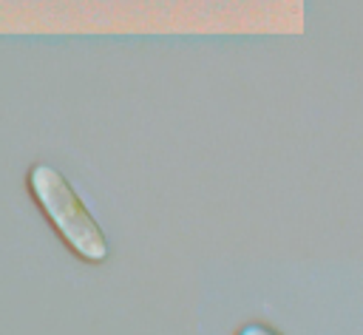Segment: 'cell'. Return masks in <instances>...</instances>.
Segmentation results:
<instances>
[{"label": "cell", "instance_id": "2", "mask_svg": "<svg viewBox=\"0 0 363 335\" xmlns=\"http://www.w3.org/2000/svg\"><path fill=\"white\" fill-rule=\"evenodd\" d=\"M235 335H278V332H272V329L264 326V324H244Z\"/></svg>", "mask_w": 363, "mask_h": 335}, {"label": "cell", "instance_id": "1", "mask_svg": "<svg viewBox=\"0 0 363 335\" xmlns=\"http://www.w3.org/2000/svg\"><path fill=\"white\" fill-rule=\"evenodd\" d=\"M28 187H31V196L40 204L43 216L51 221V227L60 233V238L82 261L99 264L108 258L111 247H108L102 227L96 224V219L82 204L79 193L71 187V182L57 168L37 162L28 170Z\"/></svg>", "mask_w": 363, "mask_h": 335}]
</instances>
